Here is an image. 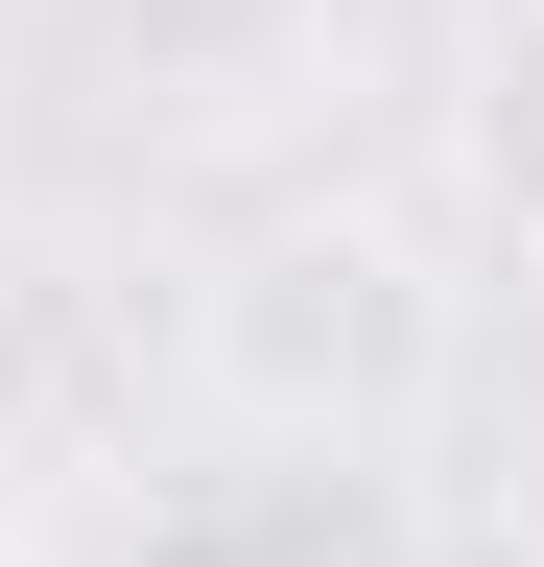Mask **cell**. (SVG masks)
I'll return each mask as SVG.
<instances>
[{
  "mask_svg": "<svg viewBox=\"0 0 544 567\" xmlns=\"http://www.w3.org/2000/svg\"><path fill=\"white\" fill-rule=\"evenodd\" d=\"M189 331H214V379H237L260 425H331V450H379V425L450 379V308H427V260H402L379 213H285V237H237Z\"/></svg>",
  "mask_w": 544,
  "mask_h": 567,
  "instance_id": "6da1fadb",
  "label": "cell"
},
{
  "mask_svg": "<svg viewBox=\"0 0 544 567\" xmlns=\"http://www.w3.org/2000/svg\"><path fill=\"white\" fill-rule=\"evenodd\" d=\"M450 166H473V213L544 260V0H497L473 24V95H450Z\"/></svg>",
  "mask_w": 544,
  "mask_h": 567,
  "instance_id": "7a4b0ae2",
  "label": "cell"
}]
</instances>
